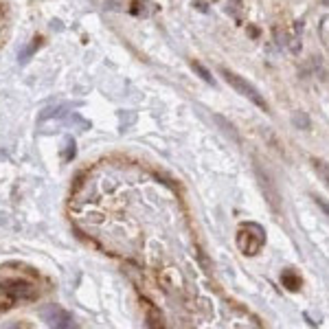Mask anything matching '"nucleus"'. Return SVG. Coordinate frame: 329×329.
Listing matches in <instances>:
<instances>
[{
    "instance_id": "nucleus-1",
    "label": "nucleus",
    "mask_w": 329,
    "mask_h": 329,
    "mask_svg": "<svg viewBox=\"0 0 329 329\" xmlns=\"http://www.w3.org/2000/svg\"><path fill=\"white\" fill-rule=\"evenodd\" d=\"M222 75H224V79H226V83H231V86L235 88V90L239 92V95L248 97V99L252 101L254 105H259L261 110H266V112H268V103H266V99H263V97L257 92V88L250 86V83L246 81V79H241L239 75L231 73V70H222Z\"/></svg>"
},
{
    "instance_id": "nucleus-2",
    "label": "nucleus",
    "mask_w": 329,
    "mask_h": 329,
    "mask_svg": "<svg viewBox=\"0 0 329 329\" xmlns=\"http://www.w3.org/2000/svg\"><path fill=\"white\" fill-rule=\"evenodd\" d=\"M254 232H250V224L246 228H241V232H239V248L244 250L246 254H254L259 248L263 246V241H266V237H263V231L259 226H254L252 228Z\"/></svg>"
},
{
    "instance_id": "nucleus-3",
    "label": "nucleus",
    "mask_w": 329,
    "mask_h": 329,
    "mask_svg": "<svg viewBox=\"0 0 329 329\" xmlns=\"http://www.w3.org/2000/svg\"><path fill=\"white\" fill-rule=\"evenodd\" d=\"M257 178H259V187H261V191H263V197L268 200L270 209L274 211V213H279L281 211V195H279V191H276L274 182H272L270 175H268L266 171H261L259 167H257Z\"/></svg>"
},
{
    "instance_id": "nucleus-4",
    "label": "nucleus",
    "mask_w": 329,
    "mask_h": 329,
    "mask_svg": "<svg viewBox=\"0 0 329 329\" xmlns=\"http://www.w3.org/2000/svg\"><path fill=\"white\" fill-rule=\"evenodd\" d=\"M283 283H285V288L292 290V292L301 288V279H298V276H294L292 270H285V272H283Z\"/></svg>"
},
{
    "instance_id": "nucleus-5",
    "label": "nucleus",
    "mask_w": 329,
    "mask_h": 329,
    "mask_svg": "<svg viewBox=\"0 0 329 329\" xmlns=\"http://www.w3.org/2000/svg\"><path fill=\"white\" fill-rule=\"evenodd\" d=\"M311 162H314V169H316V174L320 175V180H323V182L329 187V167L325 165L323 160H311Z\"/></svg>"
},
{
    "instance_id": "nucleus-6",
    "label": "nucleus",
    "mask_w": 329,
    "mask_h": 329,
    "mask_svg": "<svg viewBox=\"0 0 329 329\" xmlns=\"http://www.w3.org/2000/svg\"><path fill=\"white\" fill-rule=\"evenodd\" d=\"M4 38H7V18H4L2 7H0V46L4 44Z\"/></svg>"
},
{
    "instance_id": "nucleus-7",
    "label": "nucleus",
    "mask_w": 329,
    "mask_h": 329,
    "mask_svg": "<svg viewBox=\"0 0 329 329\" xmlns=\"http://www.w3.org/2000/svg\"><path fill=\"white\" fill-rule=\"evenodd\" d=\"M311 197H314V202L320 206V209L325 211V215H327V217H329V204H327V202H325L323 197H318V195H311Z\"/></svg>"
},
{
    "instance_id": "nucleus-8",
    "label": "nucleus",
    "mask_w": 329,
    "mask_h": 329,
    "mask_svg": "<svg viewBox=\"0 0 329 329\" xmlns=\"http://www.w3.org/2000/svg\"><path fill=\"white\" fill-rule=\"evenodd\" d=\"M193 68H195V70H197V73H200V75H202V79H206V81H211V75H209V73H206V70H204V68H202V66H200V64H197V61H193Z\"/></svg>"
}]
</instances>
